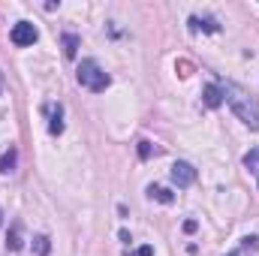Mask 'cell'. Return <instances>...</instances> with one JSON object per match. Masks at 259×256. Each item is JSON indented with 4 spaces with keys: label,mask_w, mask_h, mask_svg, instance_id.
Segmentation results:
<instances>
[{
    "label": "cell",
    "mask_w": 259,
    "mask_h": 256,
    "mask_svg": "<svg viewBox=\"0 0 259 256\" xmlns=\"http://www.w3.org/2000/svg\"><path fill=\"white\" fill-rule=\"evenodd\" d=\"M220 88H223V97L232 106V112L250 130H259V100L250 91H244L241 84H235V81H220Z\"/></svg>",
    "instance_id": "obj_1"
},
{
    "label": "cell",
    "mask_w": 259,
    "mask_h": 256,
    "mask_svg": "<svg viewBox=\"0 0 259 256\" xmlns=\"http://www.w3.org/2000/svg\"><path fill=\"white\" fill-rule=\"evenodd\" d=\"M75 78H78V84H81V88H88V91H94V94H103V91L112 84L109 72L97 64L94 58H88V61H81V64H78Z\"/></svg>",
    "instance_id": "obj_2"
},
{
    "label": "cell",
    "mask_w": 259,
    "mask_h": 256,
    "mask_svg": "<svg viewBox=\"0 0 259 256\" xmlns=\"http://www.w3.org/2000/svg\"><path fill=\"white\" fill-rule=\"evenodd\" d=\"M9 39H12V46L24 49V46H33V42L39 39V30H36L30 21H18V24L12 27V33H9Z\"/></svg>",
    "instance_id": "obj_3"
},
{
    "label": "cell",
    "mask_w": 259,
    "mask_h": 256,
    "mask_svg": "<svg viewBox=\"0 0 259 256\" xmlns=\"http://www.w3.org/2000/svg\"><path fill=\"white\" fill-rule=\"evenodd\" d=\"M169 175H172V184H175V187H181V190H184V187H190V184L196 181V169L190 166V163H184V160H178V163L172 166V172H169Z\"/></svg>",
    "instance_id": "obj_4"
},
{
    "label": "cell",
    "mask_w": 259,
    "mask_h": 256,
    "mask_svg": "<svg viewBox=\"0 0 259 256\" xmlns=\"http://www.w3.org/2000/svg\"><path fill=\"white\" fill-rule=\"evenodd\" d=\"M202 103H205L208 109H220V106L226 103L220 81H211V84H205V88H202Z\"/></svg>",
    "instance_id": "obj_5"
},
{
    "label": "cell",
    "mask_w": 259,
    "mask_h": 256,
    "mask_svg": "<svg viewBox=\"0 0 259 256\" xmlns=\"http://www.w3.org/2000/svg\"><path fill=\"white\" fill-rule=\"evenodd\" d=\"M21 247H24V226H21V220H12L9 235H6V250L9 253H18Z\"/></svg>",
    "instance_id": "obj_6"
},
{
    "label": "cell",
    "mask_w": 259,
    "mask_h": 256,
    "mask_svg": "<svg viewBox=\"0 0 259 256\" xmlns=\"http://www.w3.org/2000/svg\"><path fill=\"white\" fill-rule=\"evenodd\" d=\"M190 30L193 33H220V24H217V18H211V15H190Z\"/></svg>",
    "instance_id": "obj_7"
},
{
    "label": "cell",
    "mask_w": 259,
    "mask_h": 256,
    "mask_svg": "<svg viewBox=\"0 0 259 256\" xmlns=\"http://www.w3.org/2000/svg\"><path fill=\"white\" fill-rule=\"evenodd\" d=\"M49 115H52L49 133H52V136H61V133H64V106H61V103H52V106H49Z\"/></svg>",
    "instance_id": "obj_8"
},
{
    "label": "cell",
    "mask_w": 259,
    "mask_h": 256,
    "mask_svg": "<svg viewBox=\"0 0 259 256\" xmlns=\"http://www.w3.org/2000/svg\"><path fill=\"white\" fill-rule=\"evenodd\" d=\"M148 196H151L154 202H160V205H172V202H175V193L166 190V187H160V184H151V187H148Z\"/></svg>",
    "instance_id": "obj_9"
},
{
    "label": "cell",
    "mask_w": 259,
    "mask_h": 256,
    "mask_svg": "<svg viewBox=\"0 0 259 256\" xmlns=\"http://www.w3.org/2000/svg\"><path fill=\"white\" fill-rule=\"evenodd\" d=\"M15 163H18V148L9 145V151H3V157H0V172L9 175V172L15 169Z\"/></svg>",
    "instance_id": "obj_10"
},
{
    "label": "cell",
    "mask_w": 259,
    "mask_h": 256,
    "mask_svg": "<svg viewBox=\"0 0 259 256\" xmlns=\"http://www.w3.org/2000/svg\"><path fill=\"white\" fill-rule=\"evenodd\" d=\"M52 250V238L49 235H36L33 238V256H49Z\"/></svg>",
    "instance_id": "obj_11"
},
{
    "label": "cell",
    "mask_w": 259,
    "mask_h": 256,
    "mask_svg": "<svg viewBox=\"0 0 259 256\" xmlns=\"http://www.w3.org/2000/svg\"><path fill=\"white\" fill-rule=\"evenodd\" d=\"M78 36L75 33H64V55L66 58H75V52H78Z\"/></svg>",
    "instance_id": "obj_12"
},
{
    "label": "cell",
    "mask_w": 259,
    "mask_h": 256,
    "mask_svg": "<svg viewBox=\"0 0 259 256\" xmlns=\"http://www.w3.org/2000/svg\"><path fill=\"white\" fill-rule=\"evenodd\" d=\"M244 166H247L253 175H259V148H253V151L244 154Z\"/></svg>",
    "instance_id": "obj_13"
},
{
    "label": "cell",
    "mask_w": 259,
    "mask_h": 256,
    "mask_svg": "<svg viewBox=\"0 0 259 256\" xmlns=\"http://www.w3.org/2000/svg\"><path fill=\"white\" fill-rule=\"evenodd\" d=\"M154 154H160V148H154V142H148V139L139 142V157H142V160H151Z\"/></svg>",
    "instance_id": "obj_14"
},
{
    "label": "cell",
    "mask_w": 259,
    "mask_h": 256,
    "mask_svg": "<svg viewBox=\"0 0 259 256\" xmlns=\"http://www.w3.org/2000/svg\"><path fill=\"white\" fill-rule=\"evenodd\" d=\"M124 256H154V247H151V244H145V247H139V250H127Z\"/></svg>",
    "instance_id": "obj_15"
},
{
    "label": "cell",
    "mask_w": 259,
    "mask_h": 256,
    "mask_svg": "<svg viewBox=\"0 0 259 256\" xmlns=\"http://www.w3.org/2000/svg\"><path fill=\"white\" fill-rule=\"evenodd\" d=\"M196 229H199V223H196V220H184V232H187V235H193Z\"/></svg>",
    "instance_id": "obj_16"
},
{
    "label": "cell",
    "mask_w": 259,
    "mask_h": 256,
    "mask_svg": "<svg viewBox=\"0 0 259 256\" xmlns=\"http://www.w3.org/2000/svg\"><path fill=\"white\" fill-rule=\"evenodd\" d=\"M0 226H3V208H0Z\"/></svg>",
    "instance_id": "obj_17"
},
{
    "label": "cell",
    "mask_w": 259,
    "mask_h": 256,
    "mask_svg": "<svg viewBox=\"0 0 259 256\" xmlns=\"http://www.w3.org/2000/svg\"><path fill=\"white\" fill-rule=\"evenodd\" d=\"M229 256H238V250H232V253H229Z\"/></svg>",
    "instance_id": "obj_18"
}]
</instances>
